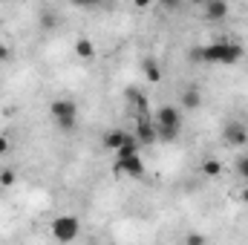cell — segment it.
I'll return each instance as SVG.
<instances>
[{"mask_svg":"<svg viewBox=\"0 0 248 245\" xmlns=\"http://www.w3.org/2000/svg\"><path fill=\"white\" fill-rule=\"evenodd\" d=\"M49 228H52V237L58 243H72L78 237V231H81V219L75 214H58Z\"/></svg>","mask_w":248,"mask_h":245,"instance_id":"5","label":"cell"},{"mask_svg":"<svg viewBox=\"0 0 248 245\" xmlns=\"http://www.w3.org/2000/svg\"><path fill=\"white\" fill-rule=\"evenodd\" d=\"M75 55L90 61V58L95 55V46H93V41H87V38H78V41H75Z\"/></svg>","mask_w":248,"mask_h":245,"instance_id":"11","label":"cell"},{"mask_svg":"<svg viewBox=\"0 0 248 245\" xmlns=\"http://www.w3.org/2000/svg\"><path fill=\"white\" fill-rule=\"evenodd\" d=\"M199 107H202V90L187 84L182 90V110H199Z\"/></svg>","mask_w":248,"mask_h":245,"instance_id":"8","label":"cell"},{"mask_svg":"<svg viewBox=\"0 0 248 245\" xmlns=\"http://www.w3.org/2000/svg\"><path fill=\"white\" fill-rule=\"evenodd\" d=\"M153 124H156V141H176L179 130H182V110L165 104V107L156 110Z\"/></svg>","mask_w":248,"mask_h":245,"instance_id":"2","label":"cell"},{"mask_svg":"<svg viewBox=\"0 0 248 245\" xmlns=\"http://www.w3.org/2000/svg\"><path fill=\"white\" fill-rule=\"evenodd\" d=\"M90 245H98V243H90Z\"/></svg>","mask_w":248,"mask_h":245,"instance_id":"21","label":"cell"},{"mask_svg":"<svg viewBox=\"0 0 248 245\" xmlns=\"http://www.w3.org/2000/svg\"><path fill=\"white\" fill-rule=\"evenodd\" d=\"M15 182H17V173H15V170H3V173H0V184H3V187H12Z\"/></svg>","mask_w":248,"mask_h":245,"instance_id":"16","label":"cell"},{"mask_svg":"<svg viewBox=\"0 0 248 245\" xmlns=\"http://www.w3.org/2000/svg\"><path fill=\"white\" fill-rule=\"evenodd\" d=\"M9 58H12V52H9V46H3V44H0V61H9Z\"/></svg>","mask_w":248,"mask_h":245,"instance_id":"19","label":"cell"},{"mask_svg":"<svg viewBox=\"0 0 248 245\" xmlns=\"http://www.w3.org/2000/svg\"><path fill=\"white\" fill-rule=\"evenodd\" d=\"M202 173L211 176V179H217V176L222 173V165H219L217 159H205V162H202Z\"/></svg>","mask_w":248,"mask_h":245,"instance_id":"12","label":"cell"},{"mask_svg":"<svg viewBox=\"0 0 248 245\" xmlns=\"http://www.w3.org/2000/svg\"><path fill=\"white\" fill-rule=\"evenodd\" d=\"M136 141H144V144H156V124L150 122V116H147V113L139 119V136H136Z\"/></svg>","mask_w":248,"mask_h":245,"instance_id":"7","label":"cell"},{"mask_svg":"<svg viewBox=\"0 0 248 245\" xmlns=\"http://www.w3.org/2000/svg\"><path fill=\"white\" fill-rule=\"evenodd\" d=\"M133 141V136H127L124 130H110V133H104V147H110V150H122L124 144H130Z\"/></svg>","mask_w":248,"mask_h":245,"instance_id":"10","label":"cell"},{"mask_svg":"<svg viewBox=\"0 0 248 245\" xmlns=\"http://www.w3.org/2000/svg\"><path fill=\"white\" fill-rule=\"evenodd\" d=\"M141 66H144V72H147V78H150L153 84L162 78V72H159V63L153 61V58H144V61H141Z\"/></svg>","mask_w":248,"mask_h":245,"instance_id":"13","label":"cell"},{"mask_svg":"<svg viewBox=\"0 0 248 245\" xmlns=\"http://www.w3.org/2000/svg\"><path fill=\"white\" fill-rule=\"evenodd\" d=\"M41 20H44V26L49 29V26H55V23H58V15H55L52 9H44V12H41Z\"/></svg>","mask_w":248,"mask_h":245,"instance_id":"14","label":"cell"},{"mask_svg":"<svg viewBox=\"0 0 248 245\" xmlns=\"http://www.w3.org/2000/svg\"><path fill=\"white\" fill-rule=\"evenodd\" d=\"M222 138H225V144H228V147H243V144L248 141L246 124H240L237 119L225 122V127H222Z\"/></svg>","mask_w":248,"mask_h":245,"instance_id":"6","label":"cell"},{"mask_svg":"<svg viewBox=\"0 0 248 245\" xmlns=\"http://www.w3.org/2000/svg\"><path fill=\"white\" fill-rule=\"evenodd\" d=\"M49 116L55 119V124L61 127V130H75V124H78V104L72 101V98H55L52 104H49Z\"/></svg>","mask_w":248,"mask_h":245,"instance_id":"4","label":"cell"},{"mask_svg":"<svg viewBox=\"0 0 248 245\" xmlns=\"http://www.w3.org/2000/svg\"><path fill=\"white\" fill-rule=\"evenodd\" d=\"M187 55H190V61L225 63V66H231V63H237L240 58H243V46L234 44V41H214V44H208V46H196V49H190Z\"/></svg>","mask_w":248,"mask_h":245,"instance_id":"1","label":"cell"},{"mask_svg":"<svg viewBox=\"0 0 248 245\" xmlns=\"http://www.w3.org/2000/svg\"><path fill=\"white\" fill-rule=\"evenodd\" d=\"M116 170L124 173V176H133V179H141V176H144V162H141V156H139V141H136V138L119 150Z\"/></svg>","mask_w":248,"mask_h":245,"instance_id":"3","label":"cell"},{"mask_svg":"<svg viewBox=\"0 0 248 245\" xmlns=\"http://www.w3.org/2000/svg\"><path fill=\"white\" fill-rule=\"evenodd\" d=\"M202 9H205V17L208 20H222L228 15V3L225 0H205Z\"/></svg>","mask_w":248,"mask_h":245,"instance_id":"9","label":"cell"},{"mask_svg":"<svg viewBox=\"0 0 248 245\" xmlns=\"http://www.w3.org/2000/svg\"><path fill=\"white\" fill-rule=\"evenodd\" d=\"M185 245H205V237H202V234H187Z\"/></svg>","mask_w":248,"mask_h":245,"instance_id":"17","label":"cell"},{"mask_svg":"<svg viewBox=\"0 0 248 245\" xmlns=\"http://www.w3.org/2000/svg\"><path fill=\"white\" fill-rule=\"evenodd\" d=\"M9 147H12V144H9V136H3V133H0V156H6V153H9Z\"/></svg>","mask_w":248,"mask_h":245,"instance_id":"18","label":"cell"},{"mask_svg":"<svg viewBox=\"0 0 248 245\" xmlns=\"http://www.w3.org/2000/svg\"><path fill=\"white\" fill-rule=\"evenodd\" d=\"M240 196H243V202L248 205V187H243V193H240Z\"/></svg>","mask_w":248,"mask_h":245,"instance_id":"20","label":"cell"},{"mask_svg":"<svg viewBox=\"0 0 248 245\" xmlns=\"http://www.w3.org/2000/svg\"><path fill=\"white\" fill-rule=\"evenodd\" d=\"M234 168H237V173H240V179H246V182H248V156H240Z\"/></svg>","mask_w":248,"mask_h":245,"instance_id":"15","label":"cell"}]
</instances>
